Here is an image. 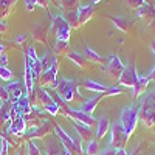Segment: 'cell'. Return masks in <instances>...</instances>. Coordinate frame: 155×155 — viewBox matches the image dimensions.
<instances>
[{
  "instance_id": "obj_14",
  "label": "cell",
  "mask_w": 155,
  "mask_h": 155,
  "mask_svg": "<svg viewBox=\"0 0 155 155\" xmlns=\"http://www.w3.org/2000/svg\"><path fill=\"white\" fill-rule=\"evenodd\" d=\"M34 95H36L37 104H41L42 107H47V106L54 104V99L51 98V95L48 93V90H45V88H42V87L34 88Z\"/></svg>"
},
{
  "instance_id": "obj_19",
  "label": "cell",
  "mask_w": 155,
  "mask_h": 155,
  "mask_svg": "<svg viewBox=\"0 0 155 155\" xmlns=\"http://www.w3.org/2000/svg\"><path fill=\"white\" fill-rule=\"evenodd\" d=\"M137 16L140 19H143V20H147V22L153 20L155 19V6L152 3H147L146 2L140 9H137Z\"/></svg>"
},
{
  "instance_id": "obj_53",
  "label": "cell",
  "mask_w": 155,
  "mask_h": 155,
  "mask_svg": "<svg viewBox=\"0 0 155 155\" xmlns=\"http://www.w3.org/2000/svg\"><path fill=\"white\" fill-rule=\"evenodd\" d=\"M101 0H93V5H96V3H99Z\"/></svg>"
},
{
  "instance_id": "obj_43",
  "label": "cell",
  "mask_w": 155,
  "mask_h": 155,
  "mask_svg": "<svg viewBox=\"0 0 155 155\" xmlns=\"http://www.w3.org/2000/svg\"><path fill=\"white\" fill-rule=\"evenodd\" d=\"M8 31V23L5 20H0V34H5Z\"/></svg>"
},
{
  "instance_id": "obj_48",
  "label": "cell",
  "mask_w": 155,
  "mask_h": 155,
  "mask_svg": "<svg viewBox=\"0 0 155 155\" xmlns=\"http://www.w3.org/2000/svg\"><path fill=\"white\" fill-rule=\"evenodd\" d=\"M147 78H149V81H153L155 82V65H153V68H152V71L147 74Z\"/></svg>"
},
{
  "instance_id": "obj_45",
  "label": "cell",
  "mask_w": 155,
  "mask_h": 155,
  "mask_svg": "<svg viewBox=\"0 0 155 155\" xmlns=\"http://www.w3.org/2000/svg\"><path fill=\"white\" fill-rule=\"evenodd\" d=\"M0 65L8 67V56L6 54H0Z\"/></svg>"
},
{
  "instance_id": "obj_40",
  "label": "cell",
  "mask_w": 155,
  "mask_h": 155,
  "mask_svg": "<svg viewBox=\"0 0 155 155\" xmlns=\"http://www.w3.org/2000/svg\"><path fill=\"white\" fill-rule=\"evenodd\" d=\"M25 6H27V11H34L36 9V2H34V0H25Z\"/></svg>"
},
{
  "instance_id": "obj_23",
  "label": "cell",
  "mask_w": 155,
  "mask_h": 155,
  "mask_svg": "<svg viewBox=\"0 0 155 155\" xmlns=\"http://www.w3.org/2000/svg\"><path fill=\"white\" fill-rule=\"evenodd\" d=\"M16 0H0V20H5L16 6Z\"/></svg>"
},
{
  "instance_id": "obj_18",
  "label": "cell",
  "mask_w": 155,
  "mask_h": 155,
  "mask_svg": "<svg viewBox=\"0 0 155 155\" xmlns=\"http://www.w3.org/2000/svg\"><path fill=\"white\" fill-rule=\"evenodd\" d=\"M110 20L113 22L115 27L118 28L120 31H123V33H129V31L132 30V27H134V22H132V20H129V19H126V17L110 16Z\"/></svg>"
},
{
  "instance_id": "obj_25",
  "label": "cell",
  "mask_w": 155,
  "mask_h": 155,
  "mask_svg": "<svg viewBox=\"0 0 155 155\" xmlns=\"http://www.w3.org/2000/svg\"><path fill=\"white\" fill-rule=\"evenodd\" d=\"M56 59H58V58H56V54H53L51 51H47V53H45L41 59H39V61H41V68H42V73H44V71H47L51 65H53Z\"/></svg>"
},
{
  "instance_id": "obj_5",
  "label": "cell",
  "mask_w": 155,
  "mask_h": 155,
  "mask_svg": "<svg viewBox=\"0 0 155 155\" xmlns=\"http://www.w3.org/2000/svg\"><path fill=\"white\" fill-rule=\"evenodd\" d=\"M70 31L71 28L64 16H54L51 19L50 33L54 34L58 41H70Z\"/></svg>"
},
{
  "instance_id": "obj_27",
  "label": "cell",
  "mask_w": 155,
  "mask_h": 155,
  "mask_svg": "<svg viewBox=\"0 0 155 155\" xmlns=\"http://www.w3.org/2000/svg\"><path fill=\"white\" fill-rule=\"evenodd\" d=\"M16 104L19 106V110H20V113H22V116H25V115H30L31 112H33V106H31V102H30V99L27 98V96H22Z\"/></svg>"
},
{
  "instance_id": "obj_31",
  "label": "cell",
  "mask_w": 155,
  "mask_h": 155,
  "mask_svg": "<svg viewBox=\"0 0 155 155\" xmlns=\"http://www.w3.org/2000/svg\"><path fill=\"white\" fill-rule=\"evenodd\" d=\"M85 153L87 155H99V144L96 140L88 141L87 146H85Z\"/></svg>"
},
{
  "instance_id": "obj_20",
  "label": "cell",
  "mask_w": 155,
  "mask_h": 155,
  "mask_svg": "<svg viewBox=\"0 0 155 155\" xmlns=\"http://www.w3.org/2000/svg\"><path fill=\"white\" fill-rule=\"evenodd\" d=\"M109 130H110V121H109V118H107V116H101V118L98 120V123H96V132H95L96 138L98 140L104 138Z\"/></svg>"
},
{
  "instance_id": "obj_22",
  "label": "cell",
  "mask_w": 155,
  "mask_h": 155,
  "mask_svg": "<svg viewBox=\"0 0 155 155\" xmlns=\"http://www.w3.org/2000/svg\"><path fill=\"white\" fill-rule=\"evenodd\" d=\"M11 120V102H2L0 104V129H3Z\"/></svg>"
},
{
  "instance_id": "obj_47",
  "label": "cell",
  "mask_w": 155,
  "mask_h": 155,
  "mask_svg": "<svg viewBox=\"0 0 155 155\" xmlns=\"http://www.w3.org/2000/svg\"><path fill=\"white\" fill-rule=\"evenodd\" d=\"M6 50H8V45L0 42V54H5V53H6Z\"/></svg>"
},
{
  "instance_id": "obj_2",
  "label": "cell",
  "mask_w": 155,
  "mask_h": 155,
  "mask_svg": "<svg viewBox=\"0 0 155 155\" xmlns=\"http://www.w3.org/2000/svg\"><path fill=\"white\" fill-rule=\"evenodd\" d=\"M56 93L65 102H71L76 95L81 96L79 92H78V82L74 79H67V78L58 79V82H56Z\"/></svg>"
},
{
  "instance_id": "obj_6",
  "label": "cell",
  "mask_w": 155,
  "mask_h": 155,
  "mask_svg": "<svg viewBox=\"0 0 155 155\" xmlns=\"http://www.w3.org/2000/svg\"><path fill=\"white\" fill-rule=\"evenodd\" d=\"M129 141V135L126 134L121 123H113L110 126V146L113 149H124V146Z\"/></svg>"
},
{
  "instance_id": "obj_51",
  "label": "cell",
  "mask_w": 155,
  "mask_h": 155,
  "mask_svg": "<svg viewBox=\"0 0 155 155\" xmlns=\"http://www.w3.org/2000/svg\"><path fill=\"white\" fill-rule=\"evenodd\" d=\"M150 47H152V53H153V56H155V41L150 42Z\"/></svg>"
},
{
  "instance_id": "obj_30",
  "label": "cell",
  "mask_w": 155,
  "mask_h": 155,
  "mask_svg": "<svg viewBox=\"0 0 155 155\" xmlns=\"http://www.w3.org/2000/svg\"><path fill=\"white\" fill-rule=\"evenodd\" d=\"M59 3H61V8L67 9V11H74L81 6L79 0H59Z\"/></svg>"
},
{
  "instance_id": "obj_1",
  "label": "cell",
  "mask_w": 155,
  "mask_h": 155,
  "mask_svg": "<svg viewBox=\"0 0 155 155\" xmlns=\"http://www.w3.org/2000/svg\"><path fill=\"white\" fill-rule=\"evenodd\" d=\"M138 110V121H141L146 127H155V88L141 98Z\"/></svg>"
},
{
  "instance_id": "obj_12",
  "label": "cell",
  "mask_w": 155,
  "mask_h": 155,
  "mask_svg": "<svg viewBox=\"0 0 155 155\" xmlns=\"http://www.w3.org/2000/svg\"><path fill=\"white\" fill-rule=\"evenodd\" d=\"M73 127H74V130L78 134V137H79L81 141H85V143H88V141H92L93 140V127H90V126H85L82 123H78V121H73Z\"/></svg>"
},
{
  "instance_id": "obj_54",
  "label": "cell",
  "mask_w": 155,
  "mask_h": 155,
  "mask_svg": "<svg viewBox=\"0 0 155 155\" xmlns=\"http://www.w3.org/2000/svg\"><path fill=\"white\" fill-rule=\"evenodd\" d=\"M16 2H17V0H16Z\"/></svg>"
},
{
  "instance_id": "obj_7",
  "label": "cell",
  "mask_w": 155,
  "mask_h": 155,
  "mask_svg": "<svg viewBox=\"0 0 155 155\" xmlns=\"http://www.w3.org/2000/svg\"><path fill=\"white\" fill-rule=\"evenodd\" d=\"M58 71H59V61L56 59L53 65L41 74V78H39V87H42V88H45V87H54L56 88Z\"/></svg>"
},
{
  "instance_id": "obj_11",
  "label": "cell",
  "mask_w": 155,
  "mask_h": 155,
  "mask_svg": "<svg viewBox=\"0 0 155 155\" xmlns=\"http://www.w3.org/2000/svg\"><path fill=\"white\" fill-rule=\"evenodd\" d=\"M8 132H11L16 137H23L25 135V132H27V123H25L23 116H17V118H14V120H9Z\"/></svg>"
},
{
  "instance_id": "obj_46",
  "label": "cell",
  "mask_w": 155,
  "mask_h": 155,
  "mask_svg": "<svg viewBox=\"0 0 155 155\" xmlns=\"http://www.w3.org/2000/svg\"><path fill=\"white\" fill-rule=\"evenodd\" d=\"M147 28H149V31H152L155 34V19L150 20V22H147Z\"/></svg>"
},
{
  "instance_id": "obj_55",
  "label": "cell",
  "mask_w": 155,
  "mask_h": 155,
  "mask_svg": "<svg viewBox=\"0 0 155 155\" xmlns=\"http://www.w3.org/2000/svg\"><path fill=\"white\" fill-rule=\"evenodd\" d=\"M0 36H2V34H0Z\"/></svg>"
},
{
  "instance_id": "obj_44",
  "label": "cell",
  "mask_w": 155,
  "mask_h": 155,
  "mask_svg": "<svg viewBox=\"0 0 155 155\" xmlns=\"http://www.w3.org/2000/svg\"><path fill=\"white\" fill-rule=\"evenodd\" d=\"M99 155H116V149H113V147H109V149H106V150H102Z\"/></svg>"
},
{
  "instance_id": "obj_52",
  "label": "cell",
  "mask_w": 155,
  "mask_h": 155,
  "mask_svg": "<svg viewBox=\"0 0 155 155\" xmlns=\"http://www.w3.org/2000/svg\"><path fill=\"white\" fill-rule=\"evenodd\" d=\"M16 155H23V150H22V149H19V150H17V153H16Z\"/></svg>"
},
{
  "instance_id": "obj_9",
  "label": "cell",
  "mask_w": 155,
  "mask_h": 155,
  "mask_svg": "<svg viewBox=\"0 0 155 155\" xmlns=\"http://www.w3.org/2000/svg\"><path fill=\"white\" fill-rule=\"evenodd\" d=\"M138 79V73H137V68H135V64H130V65L124 67L121 76L118 78V84L123 85V87H134L135 82Z\"/></svg>"
},
{
  "instance_id": "obj_4",
  "label": "cell",
  "mask_w": 155,
  "mask_h": 155,
  "mask_svg": "<svg viewBox=\"0 0 155 155\" xmlns=\"http://www.w3.org/2000/svg\"><path fill=\"white\" fill-rule=\"evenodd\" d=\"M120 123L121 126L124 127L126 134L130 135L134 134V130L137 129V124H138V110L134 107V106H127L121 110V116H120Z\"/></svg>"
},
{
  "instance_id": "obj_38",
  "label": "cell",
  "mask_w": 155,
  "mask_h": 155,
  "mask_svg": "<svg viewBox=\"0 0 155 155\" xmlns=\"http://www.w3.org/2000/svg\"><path fill=\"white\" fill-rule=\"evenodd\" d=\"M44 110H47L48 113H51V115H58L59 112H61V109H59V106L56 104H51V106H47V107H44Z\"/></svg>"
},
{
  "instance_id": "obj_42",
  "label": "cell",
  "mask_w": 155,
  "mask_h": 155,
  "mask_svg": "<svg viewBox=\"0 0 155 155\" xmlns=\"http://www.w3.org/2000/svg\"><path fill=\"white\" fill-rule=\"evenodd\" d=\"M34 2H36L37 6H42V8H45V9L50 6V0H34Z\"/></svg>"
},
{
  "instance_id": "obj_49",
  "label": "cell",
  "mask_w": 155,
  "mask_h": 155,
  "mask_svg": "<svg viewBox=\"0 0 155 155\" xmlns=\"http://www.w3.org/2000/svg\"><path fill=\"white\" fill-rule=\"evenodd\" d=\"M116 155H129L124 149H116Z\"/></svg>"
},
{
  "instance_id": "obj_3",
  "label": "cell",
  "mask_w": 155,
  "mask_h": 155,
  "mask_svg": "<svg viewBox=\"0 0 155 155\" xmlns=\"http://www.w3.org/2000/svg\"><path fill=\"white\" fill-rule=\"evenodd\" d=\"M54 135L61 140V143L64 144V147L65 149H68L71 153H82L84 152V149H82V141L79 140V138H71L64 129L59 126V124H56L54 123Z\"/></svg>"
},
{
  "instance_id": "obj_37",
  "label": "cell",
  "mask_w": 155,
  "mask_h": 155,
  "mask_svg": "<svg viewBox=\"0 0 155 155\" xmlns=\"http://www.w3.org/2000/svg\"><path fill=\"white\" fill-rule=\"evenodd\" d=\"M9 147H11V144L2 137V147H0V155H9Z\"/></svg>"
},
{
  "instance_id": "obj_29",
  "label": "cell",
  "mask_w": 155,
  "mask_h": 155,
  "mask_svg": "<svg viewBox=\"0 0 155 155\" xmlns=\"http://www.w3.org/2000/svg\"><path fill=\"white\" fill-rule=\"evenodd\" d=\"M70 42L68 41H56L54 54H68L70 53Z\"/></svg>"
},
{
  "instance_id": "obj_36",
  "label": "cell",
  "mask_w": 155,
  "mask_h": 155,
  "mask_svg": "<svg viewBox=\"0 0 155 155\" xmlns=\"http://www.w3.org/2000/svg\"><path fill=\"white\" fill-rule=\"evenodd\" d=\"M121 87H118V85H113V87H109L107 88V92L104 93V96H112V95H121Z\"/></svg>"
},
{
  "instance_id": "obj_10",
  "label": "cell",
  "mask_w": 155,
  "mask_h": 155,
  "mask_svg": "<svg viewBox=\"0 0 155 155\" xmlns=\"http://www.w3.org/2000/svg\"><path fill=\"white\" fill-rule=\"evenodd\" d=\"M54 129V123H51L48 120H44V124L39 126V127H31L28 129V132H25V137L34 140V138H44L48 134H51V130Z\"/></svg>"
},
{
  "instance_id": "obj_32",
  "label": "cell",
  "mask_w": 155,
  "mask_h": 155,
  "mask_svg": "<svg viewBox=\"0 0 155 155\" xmlns=\"http://www.w3.org/2000/svg\"><path fill=\"white\" fill-rule=\"evenodd\" d=\"M85 58H87V61H93V62H102V58L96 53V51L93 50V48H90L88 45L85 47Z\"/></svg>"
},
{
  "instance_id": "obj_35",
  "label": "cell",
  "mask_w": 155,
  "mask_h": 155,
  "mask_svg": "<svg viewBox=\"0 0 155 155\" xmlns=\"http://www.w3.org/2000/svg\"><path fill=\"white\" fill-rule=\"evenodd\" d=\"M144 3H146L144 0H126V5L130 9H140Z\"/></svg>"
},
{
  "instance_id": "obj_28",
  "label": "cell",
  "mask_w": 155,
  "mask_h": 155,
  "mask_svg": "<svg viewBox=\"0 0 155 155\" xmlns=\"http://www.w3.org/2000/svg\"><path fill=\"white\" fill-rule=\"evenodd\" d=\"M65 20L68 22V25H70V28H81V23H79V17H78V9H74V11H67L65 12Z\"/></svg>"
},
{
  "instance_id": "obj_34",
  "label": "cell",
  "mask_w": 155,
  "mask_h": 155,
  "mask_svg": "<svg viewBox=\"0 0 155 155\" xmlns=\"http://www.w3.org/2000/svg\"><path fill=\"white\" fill-rule=\"evenodd\" d=\"M0 79L11 81V79H12V71H11L8 67H2V65H0Z\"/></svg>"
},
{
  "instance_id": "obj_17",
  "label": "cell",
  "mask_w": 155,
  "mask_h": 155,
  "mask_svg": "<svg viewBox=\"0 0 155 155\" xmlns=\"http://www.w3.org/2000/svg\"><path fill=\"white\" fill-rule=\"evenodd\" d=\"M48 27L44 23H37L34 25V28H33V37H34V41L37 42H41V44H47L48 42Z\"/></svg>"
},
{
  "instance_id": "obj_24",
  "label": "cell",
  "mask_w": 155,
  "mask_h": 155,
  "mask_svg": "<svg viewBox=\"0 0 155 155\" xmlns=\"http://www.w3.org/2000/svg\"><path fill=\"white\" fill-rule=\"evenodd\" d=\"M85 90H88V92H95V93H106L107 92V85H104V84H99V82H96V81H90V79H87V81H82V84H81Z\"/></svg>"
},
{
  "instance_id": "obj_15",
  "label": "cell",
  "mask_w": 155,
  "mask_h": 155,
  "mask_svg": "<svg viewBox=\"0 0 155 155\" xmlns=\"http://www.w3.org/2000/svg\"><path fill=\"white\" fill-rule=\"evenodd\" d=\"M6 92L9 95V102H11V104H16V102L23 96V90H22V87H20V84L17 81L8 84L6 85Z\"/></svg>"
},
{
  "instance_id": "obj_26",
  "label": "cell",
  "mask_w": 155,
  "mask_h": 155,
  "mask_svg": "<svg viewBox=\"0 0 155 155\" xmlns=\"http://www.w3.org/2000/svg\"><path fill=\"white\" fill-rule=\"evenodd\" d=\"M67 58L71 62H74L78 67H81V68H85L87 67V58L82 56L81 53H78V51H70V53L67 54Z\"/></svg>"
},
{
  "instance_id": "obj_41",
  "label": "cell",
  "mask_w": 155,
  "mask_h": 155,
  "mask_svg": "<svg viewBox=\"0 0 155 155\" xmlns=\"http://www.w3.org/2000/svg\"><path fill=\"white\" fill-rule=\"evenodd\" d=\"M27 37H28V34H20V36H17V37L14 39V42H16L17 45H22L25 41H27Z\"/></svg>"
},
{
  "instance_id": "obj_21",
  "label": "cell",
  "mask_w": 155,
  "mask_h": 155,
  "mask_svg": "<svg viewBox=\"0 0 155 155\" xmlns=\"http://www.w3.org/2000/svg\"><path fill=\"white\" fill-rule=\"evenodd\" d=\"M147 84H149V78H147V76H138V79H137L135 85L132 87L134 98H140L141 95H143L144 90L147 88Z\"/></svg>"
},
{
  "instance_id": "obj_13",
  "label": "cell",
  "mask_w": 155,
  "mask_h": 155,
  "mask_svg": "<svg viewBox=\"0 0 155 155\" xmlns=\"http://www.w3.org/2000/svg\"><path fill=\"white\" fill-rule=\"evenodd\" d=\"M102 98H106L104 93H98V96H95V98H88V99H85V101L82 102V106L79 107V110H81L82 113H85V115H93L96 106L99 104V101H101Z\"/></svg>"
},
{
  "instance_id": "obj_39",
  "label": "cell",
  "mask_w": 155,
  "mask_h": 155,
  "mask_svg": "<svg viewBox=\"0 0 155 155\" xmlns=\"http://www.w3.org/2000/svg\"><path fill=\"white\" fill-rule=\"evenodd\" d=\"M0 101H2V102L9 101V95L6 92V87H3V85H0Z\"/></svg>"
},
{
  "instance_id": "obj_8",
  "label": "cell",
  "mask_w": 155,
  "mask_h": 155,
  "mask_svg": "<svg viewBox=\"0 0 155 155\" xmlns=\"http://www.w3.org/2000/svg\"><path fill=\"white\" fill-rule=\"evenodd\" d=\"M124 67L126 65L121 62V59H120L118 54H110L109 56V61H107V67H106L107 76L110 78V79H116V81H118V78L121 76Z\"/></svg>"
},
{
  "instance_id": "obj_33",
  "label": "cell",
  "mask_w": 155,
  "mask_h": 155,
  "mask_svg": "<svg viewBox=\"0 0 155 155\" xmlns=\"http://www.w3.org/2000/svg\"><path fill=\"white\" fill-rule=\"evenodd\" d=\"M27 155H42L41 153V149H39L37 146H36V143L33 140H30V141H27Z\"/></svg>"
},
{
  "instance_id": "obj_50",
  "label": "cell",
  "mask_w": 155,
  "mask_h": 155,
  "mask_svg": "<svg viewBox=\"0 0 155 155\" xmlns=\"http://www.w3.org/2000/svg\"><path fill=\"white\" fill-rule=\"evenodd\" d=\"M50 3H53L54 6H61V3H59V0H50Z\"/></svg>"
},
{
  "instance_id": "obj_16",
  "label": "cell",
  "mask_w": 155,
  "mask_h": 155,
  "mask_svg": "<svg viewBox=\"0 0 155 155\" xmlns=\"http://www.w3.org/2000/svg\"><path fill=\"white\" fill-rule=\"evenodd\" d=\"M93 16H95V5H82L78 8V17H79L81 27L85 25Z\"/></svg>"
}]
</instances>
